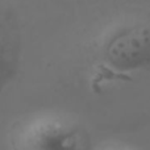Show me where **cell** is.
Wrapping results in <instances>:
<instances>
[{
  "label": "cell",
  "instance_id": "6da1fadb",
  "mask_svg": "<svg viewBox=\"0 0 150 150\" xmlns=\"http://www.w3.org/2000/svg\"><path fill=\"white\" fill-rule=\"evenodd\" d=\"M20 148L57 149L84 148L87 137L71 122L57 119H40L21 132Z\"/></svg>",
  "mask_w": 150,
  "mask_h": 150
},
{
  "label": "cell",
  "instance_id": "7a4b0ae2",
  "mask_svg": "<svg viewBox=\"0 0 150 150\" xmlns=\"http://www.w3.org/2000/svg\"><path fill=\"white\" fill-rule=\"evenodd\" d=\"M21 58L18 21L9 0H0V96L15 79Z\"/></svg>",
  "mask_w": 150,
  "mask_h": 150
}]
</instances>
